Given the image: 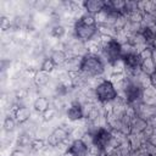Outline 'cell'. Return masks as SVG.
<instances>
[{
  "label": "cell",
  "mask_w": 156,
  "mask_h": 156,
  "mask_svg": "<svg viewBox=\"0 0 156 156\" xmlns=\"http://www.w3.org/2000/svg\"><path fill=\"white\" fill-rule=\"evenodd\" d=\"M105 71V63L102 57L96 52H85L82 57L79 72L88 78H96Z\"/></svg>",
  "instance_id": "1"
},
{
  "label": "cell",
  "mask_w": 156,
  "mask_h": 156,
  "mask_svg": "<svg viewBox=\"0 0 156 156\" xmlns=\"http://www.w3.org/2000/svg\"><path fill=\"white\" fill-rule=\"evenodd\" d=\"M56 113H57V110L55 108V107H50L49 110H46L44 113H41L43 115V119L45 121V122H48V121H51L55 116H56Z\"/></svg>",
  "instance_id": "17"
},
{
  "label": "cell",
  "mask_w": 156,
  "mask_h": 156,
  "mask_svg": "<svg viewBox=\"0 0 156 156\" xmlns=\"http://www.w3.org/2000/svg\"><path fill=\"white\" fill-rule=\"evenodd\" d=\"M66 115H67L68 119H71V121H78V119L85 117V116H84V107H83V104H82L80 101H78V100L72 101L71 105L68 106L67 111H66Z\"/></svg>",
  "instance_id": "6"
},
{
  "label": "cell",
  "mask_w": 156,
  "mask_h": 156,
  "mask_svg": "<svg viewBox=\"0 0 156 156\" xmlns=\"http://www.w3.org/2000/svg\"><path fill=\"white\" fill-rule=\"evenodd\" d=\"M10 26H11V22H10V20L7 18V17H1V29L2 30H7V29H10Z\"/></svg>",
  "instance_id": "18"
},
{
  "label": "cell",
  "mask_w": 156,
  "mask_h": 156,
  "mask_svg": "<svg viewBox=\"0 0 156 156\" xmlns=\"http://www.w3.org/2000/svg\"><path fill=\"white\" fill-rule=\"evenodd\" d=\"M12 117L15 118V121L20 124H23L24 122H27L30 118V110L29 107H27L26 105H18L13 107V113Z\"/></svg>",
  "instance_id": "7"
},
{
  "label": "cell",
  "mask_w": 156,
  "mask_h": 156,
  "mask_svg": "<svg viewBox=\"0 0 156 156\" xmlns=\"http://www.w3.org/2000/svg\"><path fill=\"white\" fill-rule=\"evenodd\" d=\"M69 135H71V134H69V132H68L66 128H63V127H56V128L49 134L46 143H48V145H50V146H52V147H57L60 144L65 143V141L69 138Z\"/></svg>",
  "instance_id": "4"
},
{
  "label": "cell",
  "mask_w": 156,
  "mask_h": 156,
  "mask_svg": "<svg viewBox=\"0 0 156 156\" xmlns=\"http://www.w3.org/2000/svg\"><path fill=\"white\" fill-rule=\"evenodd\" d=\"M49 74H50V73H46V72H44V71H41V69L37 71L35 74H34V77H33L34 84H35L37 87H39V88L45 87V85L49 83V80H50V76H49Z\"/></svg>",
  "instance_id": "12"
},
{
  "label": "cell",
  "mask_w": 156,
  "mask_h": 156,
  "mask_svg": "<svg viewBox=\"0 0 156 156\" xmlns=\"http://www.w3.org/2000/svg\"><path fill=\"white\" fill-rule=\"evenodd\" d=\"M50 58L55 62L56 66H62L66 63L68 56L66 54L65 50H61V49H56V50H52L51 55H50Z\"/></svg>",
  "instance_id": "11"
},
{
  "label": "cell",
  "mask_w": 156,
  "mask_h": 156,
  "mask_svg": "<svg viewBox=\"0 0 156 156\" xmlns=\"http://www.w3.org/2000/svg\"><path fill=\"white\" fill-rule=\"evenodd\" d=\"M94 93H95V99L101 104H110L115 101L118 96V90L110 79L101 80L94 88Z\"/></svg>",
  "instance_id": "2"
},
{
  "label": "cell",
  "mask_w": 156,
  "mask_h": 156,
  "mask_svg": "<svg viewBox=\"0 0 156 156\" xmlns=\"http://www.w3.org/2000/svg\"><path fill=\"white\" fill-rule=\"evenodd\" d=\"M10 156H27V154L23 149H15Z\"/></svg>",
  "instance_id": "19"
},
{
  "label": "cell",
  "mask_w": 156,
  "mask_h": 156,
  "mask_svg": "<svg viewBox=\"0 0 156 156\" xmlns=\"http://www.w3.org/2000/svg\"><path fill=\"white\" fill-rule=\"evenodd\" d=\"M141 104L147 105V106H156V88L154 85L150 84L149 87L144 88Z\"/></svg>",
  "instance_id": "8"
},
{
  "label": "cell",
  "mask_w": 156,
  "mask_h": 156,
  "mask_svg": "<svg viewBox=\"0 0 156 156\" xmlns=\"http://www.w3.org/2000/svg\"><path fill=\"white\" fill-rule=\"evenodd\" d=\"M66 152L72 156H88L90 152V147L83 139H74L67 147Z\"/></svg>",
  "instance_id": "5"
},
{
  "label": "cell",
  "mask_w": 156,
  "mask_h": 156,
  "mask_svg": "<svg viewBox=\"0 0 156 156\" xmlns=\"http://www.w3.org/2000/svg\"><path fill=\"white\" fill-rule=\"evenodd\" d=\"M84 10L87 11V13H90L93 16L98 15L99 12H101L105 7V2L104 1H98V0H90V1H85L83 2Z\"/></svg>",
  "instance_id": "9"
},
{
  "label": "cell",
  "mask_w": 156,
  "mask_h": 156,
  "mask_svg": "<svg viewBox=\"0 0 156 156\" xmlns=\"http://www.w3.org/2000/svg\"><path fill=\"white\" fill-rule=\"evenodd\" d=\"M65 33H66V29H65L62 26H60V24L54 26L52 29H51V32H50V34H51L54 38H56V39H60L61 37H63Z\"/></svg>",
  "instance_id": "16"
},
{
  "label": "cell",
  "mask_w": 156,
  "mask_h": 156,
  "mask_svg": "<svg viewBox=\"0 0 156 156\" xmlns=\"http://www.w3.org/2000/svg\"><path fill=\"white\" fill-rule=\"evenodd\" d=\"M46 146H48V145H45V141H44L43 139L35 138V139L32 140V144H30L29 150H30V151H41V150H44Z\"/></svg>",
  "instance_id": "14"
},
{
  "label": "cell",
  "mask_w": 156,
  "mask_h": 156,
  "mask_svg": "<svg viewBox=\"0 0 156 156\" xmlns=\"http://www.w3.org/2000/svg\"><path fill=\"white\" fill-rule=\"evenodd\" d=\"M99 33V27L98 24L95 26H89L83 23L82 21H77L74 23V35L77 40L84 43V41H90L94 39V37Z\"/></svg>",
  "instance_id": "3"
},
{
  "label": "cell",
  "mask_w": 156,
  "mask_h": 156,
  "mask_svg": "<svg viewBox=\"0 0 156 156\" xmlns=\"http://www.w3.org/2000/svg\"><path fill=\"white\" fill-rule=\"evenodd\" d=\"M16 123L17 122L15 121V118L12 116H7L4 119V129H5V132H7V133L13 132L15 130V127H16Z\"/></svg>",
  "instance_id": "15"
},
{
  "label": "cell",
  "mask_w": 156,
  "mask_h": 156,
  "mask_svg": "<svg viewBox=\"0 0 156 156\" xmlns=\"http://www.w3.org/2000/svg\"><path fill=\"white\" fill-rule=\"evenodd\" d=\"M55 67H56V65H55V62L50 57L44 58L43 62H41V65H40V69L44 71V72H46V73H51L55 69Z\"/></svg>",
  "instance_id": "13"
},
{
  "label": "cell",
  "mask_w": 156,
  "mask_h": 156,
  "mask_svg": "<svg viewBox=\"0 0 156 156\" xmlns=\"http://www.w3.org/2000/svg\"><path fill=\"white\" fill-rule=\"evenodd\" d=\"M33 107L37 112L44 113L46 110H49L51 107V102L46 96H38L33 102Z\"/></svg>",
  "instance_id": "10"
}]
</instances>
